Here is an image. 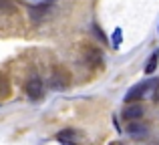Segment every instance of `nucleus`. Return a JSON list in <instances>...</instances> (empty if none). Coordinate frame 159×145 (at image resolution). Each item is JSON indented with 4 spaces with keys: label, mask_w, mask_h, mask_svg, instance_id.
Masks as SVG:
<instances>
[{
    "label": "nucleus",
    "mask_w": 159,
    "mask_h": 145,
    "mask_svg": "<svg viewBox=\"0 0 159 145\" xmlns=\"http://www.w3.org/2000/svg\"><path fill=\"white\" fill-rule=\"evenodd\" d=\"M153 97H159V85L155 87V91H153Z\"/></svg>",
    "instance_id": "nucleus-9"
},
{
    "label": "nucleus",
    "mask_w": 159,
    "mask_h": 145,
    "mask_svg": "<svg viewBox=\"0 0 159 145\" xmlns=\"http://www.w3.org/2000/svg\"><path fill=\"white\" fill-rule=\"evenodd\" d=\"M127 133L129 135H133V137H143L147 131H145V127L143 125H137V123H131V125L127 127Z\"/></svg>",
    "instance_id": "nucleus-5"
},
{
    "label": "nucleus",
    "mask_w": 159,
    "mask_h": 145,
    "mask_svg": "<svg viewBox=\"0 0 159 145\" xmlns=\"http://www.w3.org/2000/svg\"><path fill=\"white\" fill-rule=\"evenodd\" d=\"M0 12H14V6L10 0H0Z\"/></svg>",
    "instance_id": "nucleus-6"
},
{
    "label": "nucleus",
    "mask_w": 159,
    "mask_h": 145,
    "mask_svg": "<svg viewBox=\"0 0 159 145\" xmlns=\"http://www.w3.org/2000/svg\"><path fill=\"white\" fill-rule=\"evenodd\" d=\"M123 117L127 119V121H135V119H141L143 117V107L139 105V103H133V105H127L123 111Z\"/></svg>",
    "instance_id": "nucleus-3"
},
{
    "label": "nucleus",
    "mask_w": 159,
    "mask_h": 145,
    "mask_svg": "<svg viewBox=\"0 0 159 145\" xmlns=\"http://www.w3.org/2000/svg\"><path fill=\"white\" fill-rule=\"evenodd\" d=\"M61 143H62V145H75L73 141H70V139H62V141H61Z\"/></svg>",
    "instance_id": "nucleus-8"
},
{
    "label": "nucleus",
    "mask_w": 159,
    "mask_h": 145,
    "mask_svg": "<svg viewBox=\"0 0 159 145\" xmlns=\"http://www.w3.org/2000/svg\"><path fill=\"white\" fill-rule=\"evenodd\" d=\"M157 85H159V83H157V79H149V81L137 83V85H133L131 89L127 91V95H125V101H127V103H133V101H137V99L145 97L149 89H155Z\"/></svg>",
    "instance_id": "nucleus-1"
},
{
    "label": "nucleus",
    "mask_w": 159,
    "mask_h": 145,
    "mask_svg": "<svg viewBox=\"0 0 159 145\" xmlns=\"http://www.w3.org/2000/svg\"><path fill=\"white\" fill-rule=\"evenodd\" d=\"M157 61H159V51H153L151 57H149V61H147V67H145V73L147 75H151L157 69Z\"/></svg>",
    "instance_id": "nucleus-4"
},
{
    "label": "nucleus",
    "mask_w": 159,
    "mask_h": 145,
    "mask_svg": "<svg viewBox=\"0 0 159 145\" xmlns=\"http://www.w3.org/2000/svg\"><path fill=\"white\" fill-rule=\"evenodd\" d=\"M43 91H44V87H43V81L40 79H28V83H26V95L30 99H40L43 97Z\"/></svg>",
    "instance_id": "nucleus-2"
},
{
    "label": "nucleus",
    "mask_w": 159,
    "mask_h": 145,
    "mask_svg": "<svg viewBox=\"0 0 159 145\" xmlns=\"http://www.w3.org/2000/svg\"><path fill=\"white\" fill-rule=\"evenodd\" d=\"M121 39H123V30H121V28H117L115 34H113V47H115V48L121 44Z\"/></svg>",
    "instance_id": "nucleus-7"
}]
</instances>
